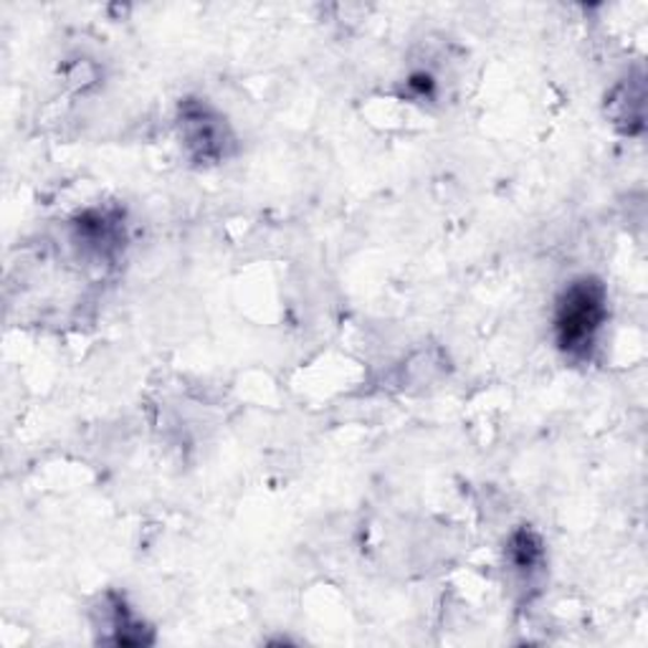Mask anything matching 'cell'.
<instances>
[{"label":"cell","mask_w":648,"mask_h":648,"mask_svg":"<svg viewBox=\"0 0 648 648\" xmlns=\"http://www.w3.org/2000/svg\"><path fill=\"white\" fill-rule=\"evenodd\" d=\"M181 140L195 162L213 165L228 158L234 134L206 99H185L181 105Z\"/></svg>","instance_id":"cell-2"},{"label":"cell","mask_w":648,"mask_h":648,"mask_svg":"<svg viewBox=\"0 0 648 648\" xmlns=\"http://www.w3.org/2000/svg\"><path fill=\"white\" fill-rule=\"evenodd\" d=\"M112 630H115V638L112 641L119 644V646H134V644H148L150 638L142 636V620H138L132 616V611L127 608L122 598H115V605H112Z\"/></svg>","instance_id":"cell-5"},{"label":"cell","mask_w":648,"mask_h":648,"mask_svg":"<svg viewBox=\"0 0 648 648\" xmlns=\"http://www.w3.org/2000/svg\"><path fill=\"white\" fill-rule=\"evenodd\" d=\"M630 107H636L638 112H644V82L641 79L624 82L620 87H616V91L611 94V101H608L611 117L616 119V125H626L628 132H630V125H638L636 119L630 117Z\"/></svg>","instance_id":"cell-4"},{"label":"cell","mask_w":648,"mask_h":648,"mask_svg":"<svg viewBox=\"0 0 648 648\" xmlns=\"http://www.w3.org/2000/svg\"><path fill=\"white\" fill-rule=\"evenodd\" d=\"M608 317V292L595 277H577L562 289L555 304V345L570 360H587Z\"/></svg>","instance_id":"cell-1"},{"label":"cell","mask_w":648,"mask_h":648,"mask_svg":"<svg viewBox=\"0 0 648 648\" xmlns=\"http://www.w3.org/2000/svg\"><path fill=\"white\" fill-rule=\"evenodd\" d=\"M507 560L509 568L530 583L544 568V544L532 530H517L507 542Z\"/></svg>","instance_id":"cell-3"}]
</instances>
